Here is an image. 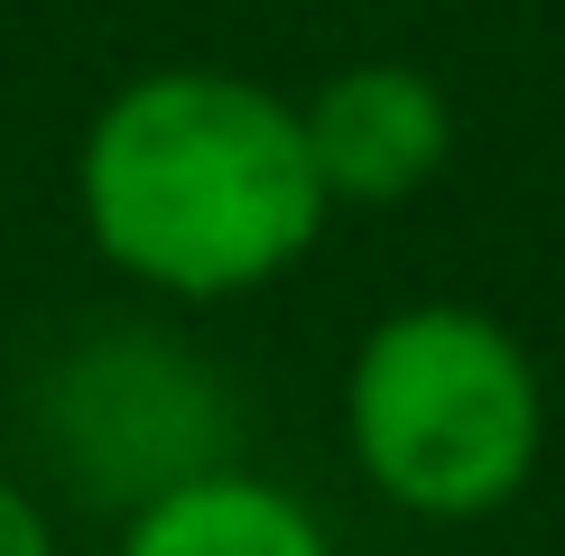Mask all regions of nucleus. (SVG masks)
I'll return each instance as SVG.
<instances>
[{
    "mask_svg": "<svg viewBox=\"0 0 565 556\" xmlns=\"http://www.w3.org/2000/svg\"><path fill=\"white\" fill-rule=\"evenodd\" d=\"M75 214L103 269L168 307H223L324 242L306 111L232 65H149L111 84L75 149Z\"/></svg>",
    "mask_w": 565,
    "mask_h": 556,
    "instance_id": "1",
    "label": "nucleus"
},
{
    "mask_svg": "<svg viewBox=\"0 0 565 556\" xmlns=\"http://www.w3.org/2000/svg\"><path fill=\"white\" fill-rule=\"evenodd\" d=\"M343 446L362 482L408 520H491L537 482L547 381L491 307L417 297L352 343Z\"/></svg>",
    "mask_w": 565,
    "mask_h": 556,
    "instance_id": "2",
    "label": "nucleus"
},
{
    "mask_svg": "<svg viewBox=\"0 0 565 556\" xmlns=\"http://www.w3.org/2000/svg\"><path fill=\"white\" fill-rule=\"evenodd\" d=\"M38 446L84 501L130 520L139 501L242 463V408L185 334L103 324V334L65 343L56 371L38 381Z\"/></svg>",
    "mask_w": 565,
    "mask_h": 556,
    "instance_id": "3",
    "label": "nucleus"
},
{
    "mask_svg": "<svg viewBox=\"0 0 565 556\" xmlns=\"http://www.w3.org/2000/svg\"><path fill=\"white\" fill-rule=\"evenodd\" d=\"M297 111L334 204H408L455 158V93L408 56H352Z\"/></svg>",
    "mask_w": 565,
    "mask_h": 556,
    "instance_id": "4",
    "label": "nucleus"
},
{
    "mask_svg": "<svg viewBox=\"0 0 565 556\" xmlns=\"http://www.w3.org/2000/svg\"><path fill=\"white\" fill-rule=\"evenodd\" d=\"M111 556H334V528L278 473L223 463V473H195L177 492L139 501Z\"/></svg>",
    "mask_w": 565,
    "mask_h": 556,
    "instance_id": "5",
    "label": "nucleus"
},
{
    "mask_svg": "<svg viewBox=\"0 0 565 556\" xmlns=\"http://www.w3.org/2000/svg\"><path fill=\"white\" fill-rule=\"evenodd\" d=\"M0 556H56V520L19 473H0Z\"/></svg>",
    "mask_w": 565,
    "mask_h": 556,
    "instance_id": "6",
    "label": "nucleus"
}]
</instances>
